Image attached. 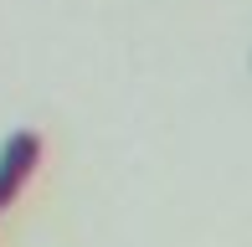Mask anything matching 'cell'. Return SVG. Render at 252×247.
<instances>
[{
	"mask_svg": "<svg viewBox=\"0 0 252 247\" xmlns=\"http://www.w3.org/2000/svg\"><path fill=\"white\" fill-rule=\"evenodd\" d=\"M41 165V134L36 129H16L5 144H0V211L26 190V181Z\"/></svg>",
	"mask_w": 252,
	"mask_h": 247,
	"instance_id": "obj_1",
	"label": "cell"
}]
</instances>
